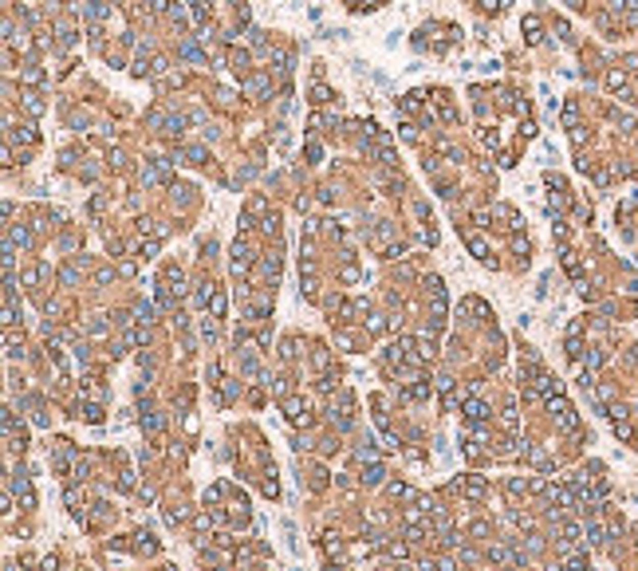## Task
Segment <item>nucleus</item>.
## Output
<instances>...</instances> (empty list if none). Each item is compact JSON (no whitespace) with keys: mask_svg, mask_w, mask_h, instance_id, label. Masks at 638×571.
<instances>
[{"mask_svg":"<svg viewBox=\"0 0 638 571\" xmlns=\"http://www.w3.org/2000/svg\"><path fill=\"white\" fill-rule=\"evenodd\" d=\"M469 248H473V256H481V260H485V241H469Z\"/></svg>","mask_w":638,"mask_h":571,"instance_id":"obj_7","label":"nucleus"},{"mask_svg":"<svg viewBox=\"0 0 638 571\" xmlns=\"http://www.w3.org/2000/svg\"><path fill=\"white\" fill-rule=\"evenodd\" d=\"M28 110H32V115H40V110H44V103H40L36 95H28Z\"/></svg>","mask_w":638,"mask_h":571,"instance_id":"obj_6","label":"nucleus"},{"mask_svg":"<svg viewBox=\"0 0 638 571\" xmlns=\"http://www.w3.org/2000/svg\"><path fill=\"white\" fill-rule=\"evenodd\" d=\"M87 421H103V410H99V406H87Z\"/></svg>","mask_w":638,"mask_h":571,"instance_id":"obj_8","label":"nucleus"},{"mask_svg":"<svg viewBox=\"0 0 638 571\" xmlns=\"http://www.w3.org/2000/svg\"><path fill=\"white\" fill-rule=\"evenodd\" d=\"M465 418H469V421H485V418H489V406L473 398V402H465Z\"/></svg>","mask_w":638,"mask_h":571,"instance_id":"obj_2","label":"nucleus"},{"mask_svg":"<svg viewBox=\"0 0 638 571\" xmlns=\"http://www.w3.org/2000/svg\"><path fill=\"white\" fill-rule=\"evenodd\" d=\"M233 268H248V248H244V244H237V248H233Z\"/></svg>","mask_w":638,"mask_h":571,"instance_id":"obj_4","label":"nucleus"},{"mask_svg":"<svg viewBox=\"0 0 638 571\" xmlns=\"http://www.w3.org/2000/svg\"><path fill=\"white\" fill-rule=\"evenodd\" d=\"M587 544H603V528L599 524H587Z\"/></svg>","mask_w":638,"mask_h":571,"instance_id":"obj_5","label":"nucleus"},{"mask_svg":"<svg viewBox=\"0 0 638 571\" xmlns=\"http://www.w3.org/2000/svg\"><path fill=\"white\" fill-rule=\"evenodd\" d=\"M548 410L556 414V421L564 425V430H575V410L567 406L564 398H548Z\"/></svg>","mask_w":638,"mask_h":571,"instance_id":"obj_1","label":"nucleus"},{"mask_svg":"<svg viewBox=\"0 0 638 571\" xmlns=\"http://www.w3.org/2000/svg\"><path fill=\"white\" fill-rule=\"evenodd\" d=\"M12 489L24 496V504H32V489H28V477H24V473H16V477H12Z\"/></svg>","mask_w":638,"mask_h":571,"instance_id":"obj_3","label":"nucleus"}]
</instances>
